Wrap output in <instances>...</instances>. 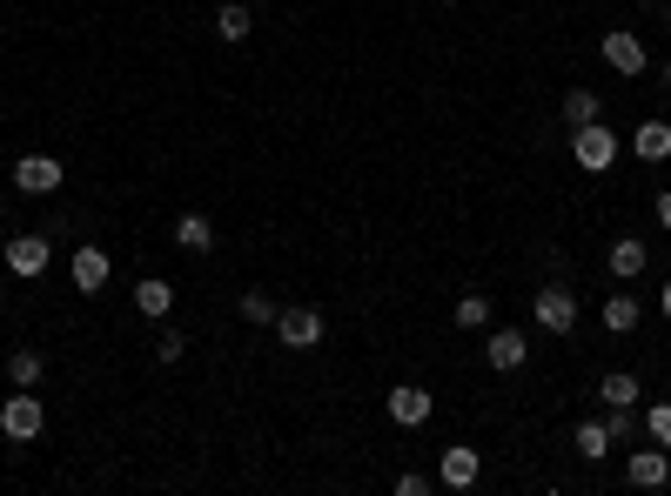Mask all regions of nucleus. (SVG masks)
Instances as JSON below:
<instances>
[{
  "label": "nucleus",
  "mask_w": 671,
  "mask_h": 496,
  "mask_svg": "<svg viewBox=\"0 0 671 496\" xmlns=\"http://www.w3.org/2000/svg\"><path fill=\"white\" fill-rule=\"evenodd\" d=\"M598 396H605V409H618V402H638V376H625V369H611Z\"/></svg>",
  "instance_id": "nucleus-21"
},
{
  "label": "nucleus",
  "mask_w": 671,
  "mask_h": 496,
  "mask_svg": "<svg viewBox=\"0 0 671 496\" xmlns=\"http://www.w3.org/2000/svg\"><path fill=\"white\" fill-rule=\"evenodd\" d=\"M248 28H256V14H248L242 0H222V14H215V34H222V41H248Z\"/></svg>",
  "instance_id": "nucleus-18"
},
{
  "label": "nucleus",
  "mask_w": 671,
  "mask_h": 496,
  "mask_svg": "<svg viewBox=\"0 0 671 496\" xmlns=\"http://www.w3.org/2000/svg\"><path fill=\"white\" fill-rule=\"evenodd\" d=\"M658 228H671V195H658Z\"/></svg>",
  "instance_id": "nucleus-29"
},
{
  "label": "nucleus",
  "mask_w": 671,
  "mask_h": 496,
  "mask_svg": "<svg viewBox=\"0 0 671 496\" xmlns=\"http://www.w3.org/2000/svg\"><path fill=\"white\" fill-rule=\"evenodd\" d=\"M605 430H611V443L638 436V417H631V402H618V409H611V423H605Z\"/></svg>",
  "instance_id": "nucleus-25"
},
{
  "label": "nucleus",
  "mask_w": 671,
  "mask_h": 496,
  "mask_svg": "<svg viewBox=\"0 0 671 496\" xmlns=\"http://www.w3.org/2000/svg\"><path fill=\"white\" fill-rule=\"evenodd\" d=\"M477 476H483V456L477 450H464V443L444 450V476H437L444 489H477Z\"/></svg>",
  "instance_id": "nucleus-10"
},
{
  "label": "nucleus",
  "mask_w": 671,
  "mask_h": 496,
  "mask_svg": "<svg viewBox=\"0 0 671 496\" xmlns=\"http://www.w3.org/2000/svg\"><path fill=\"white\" fill-rule=\"evenodd\" d=\"M175 241L189 248V256H209V248H215V228H209V215H182V222H175Z\"/></svg>",
  "instance_id": "nucleus-16"
},
{
  "label": "nucleus",
  "mask_w": 671,
  "mask_h": 496,
  "mask_svg": "<svg viewBox=\"0 0 671 496\" xmlns=\"http://www.w3.org/2000/svg\"><path fill=\"white\" fill-rule=\"evenodd\" d=\"M631 154H638V161H664V154H671V121H645V128L631 134Z\"/></svg>",
  "instance_id": "nucleus-14"
},
{
  "label": "nucleus",
  "mask_w": 671,
  "mask_h": 496,
  "mask_svg": "<svg viewBox=\"0 0 671 496\" xmlns=\"http://www.w3.org/2000/svg\"><path fill=\"white\" fill-rule=\"evenodd\" d=\"M645 262H651V248H645L638 235L611 241V276H618V282H638V276H645Z\"/></svg>",
  "instance_id": "nucleus-11"
},
{
  "label": "nucleus",
  "mask_w": 671,
  "mask_h": 496,
  "mask_svg": "<svg viewBox=\"0 0 671 496\" xmlns=\"http://www.w3.org/2000/svg\"><path fill=\"white\" fill-rule=\"evenodd\" d=\"M242 322H276V295L248 289V295H242Z\"/></svg>",
  "instance_id": "nucleus-24"
},
{
  "label": "nucleus",
  "mask_w": 671,
  "mask_h": 496,
  "mask_svg": "<svg viewBox=\"0 0 671 496\" xmlns=\"http://www.w3.org/2000/svg\"><path fill=\"white\" fill-rule=\"evenodd\" d=\"M658 309H664V315H671V282H664V289H658Z\"/></svg>",
  "instance_id": "nucleus-30"
},
{
  "label": "nucleus",
  "mask_w": 671,
  "mask_h": 496,
  "mask_svg": "<svg viewBox=\"0 0 671 496\" xmlns=\"http://www.w3.org/2000/svg\"><path fill=\"white\" fill-rule=\"evenodd\" d=\"M47 262H54V241H47V235H14V241H8V269H14V276L34 282Z\"/></svg>",
  "instance_id": "nucleus-7"
},
{
  "label": "nucleus",
  "mask_w": 671,
  "mask_h": 496,
  "mask_svg": "<svg viewBox=\"0 0 671 496\" xmlns=\"http://www.w3.org/2000/svg\"><path fill=\"white\" fill-rule=\"evenodd\" d=\"M531 315L551 328V336H571V328H577V295L571 289H537L531 295Z\"/></svg>",
  "instance_id": "nucleus-3"
},
{
  "label": "nucleus",
  "mask_w": 671,
  "mask_h": 496,
  "mask_svg": "<svg viewBox=\"0 0 671 496\" xmlns=\"http://www.w3.org/2000/svg\"><path fill=\"white\" fill-rule=\"evenodd\" d=\"M457 328H490V302L483 295H464L457 302Z\"/></svg>",
  "instance_id": "nucleus-23"
},
{
  "label": "nucleus",
  "mask_w": 671,
  "mask_h": 496,
  "mask_svg": "<svg viewBox=\"0 0 671 496\" xmlns=\"http://www.w3.org/2000/svg\"><path fill=\"white\" fill-rule=\"evenodd\" d=\"M611 450V430L605 423H577V456H605Z\"/></svg>",
  "instance_id": "nucleus-22"
},
{
  "label": "nucleus",
  "mask_w": 671,
  "mask_h": 496,
  "mask_svg": "<svg viewBox=\"0 0 671 496\" xmlns=\"http://www.w3.org/2000/svg\"><path fill=\"white\" fill-rule=\"evenodd\" d=\"M390 423H396V430H424V423H430V389L396 382V389H390Z\"/></svg>",
  "instance_id": "nucleus-6"
},
{
  "label": "nucleus",
  "mask_w": 671,
  "mask_h": 496,
  "mask_svg": "<svg viewBox=\"0 0 671 496\" xmlns=\"http://www.w3.org/2000/svg\"><path fill=\"white\" fill-rule=\"evenodd\" d=\"M61 182H67V175H61L54 154H21V161H14V188H21V195H54Z\"/></svg>",
  "instance_id": "nucleus-4"
},
{
  "label": "nucleus",
  "mask_w": 671,
  "mask_h": 496,
  "mask_svg": "<svg viewBox=\"0 0 671 496\" xmlns=\"http://www.w3.org/2000/svg\"><path fill=\"white\" fill-rule=\"evenodd\" d=\"M625 483H638V489H664V483H671V456H664V443H658V450H631Z\"/></svg>",
  "instance_id": "nucleus-8"
},
{
  "label": "nucleus",
  "mask_w": 671,
  "mask_h": 496,
  "mask_svg": "<svg viewBox=\"0 0 671 496\" xmlns=\"http://www.w3.org/2000/svg\"><path fill=\"white\" fill-rule=\"evenodd\" d=\"M67 276H74V289H81V295H102V289H108V256H102V248H74Z\"/></svg>",
  "instance_id": "nucleus-9"
},
{
  "label": "nucleus",
  "mask_w": 671,
  "mask_h": 496,
  "mask_svg": "<svg viewBox=\"0 0 671 496\" xmlns=\"http://www.w3.org/2000/svg\"><path fill=\"white\" fill-rule=\"evenodd\" d=\"M182 349H189V343L175 336V328H168V336H155V356H161V363H182Z\"/></svg>",
  "instance_id": "nucleus-28"
},
{
  "label": "nucleus",
  "mask_w": 671,
  "mask_h": 496,
  "mask_svg": "<svg viewBox=\"0 0 671 496\" xmlns=\"http://www.w3.org/2000/svg\"><path fill=\"white\" fill-rule=\"evenodd\" d=\"M605 61L618 67V74H645V47H638V34H605Z\"/></svg>",
  "instance_id": "nucleus-13"
},
{
  "label": "nucleus",
  "mask_w": 671,
  "mask_h": 496,
  "mask_svg": "<svg viewBox=\"0 0 671 496\" xmlns=\"http://www.w3.org/2000/svg\"><path fill=\"white\" fill-rule=\"evenodd\" d=\"M564 121H571V128H592V121H598V95H592V88H571V95H564Z\"/></svg>",
  "instance_id": "nucleus-19"
},
{
  "label": "nucleus",
  "mask_w": 671,
  "mask_h": 496,
  "mask_svg": "<svg viewBox=\"0 0 671 496\" xmlns=\"http://www.w3.org/2000/svg\"><path fill=\"white\" fill-rule=\"evenodd\" d=\"M41 423H47V409H41L34 389H14L8 402H0V436H8V443H34Z\"/></svg>",
  "instance_id": "nucleus-1"
},
{
  "label": "nucleus",
  "mask_w": 671,
  "mask_h": 496,
  "mask_svg": "<svg viewBox=\"0 0 671 496\" xmlns=\"http://www.w3.org/2000/svg\"><path fill=\"white\" fill-rule=\"evenodd\" d=\"M664 88H671V61H664Z\"/></svg>",
  "instance_id": "nucleus-31"
},
{
  "label": "nucleus",
  "mask_w": 671,
  "mask_h": 496,
  "mask_svg": "<svg viewBox=\"0 0 671 496\" xmlns=\"http://www.w3.org/2000/svg\"><path fill=\"white\" fill-rule=\"evenodd\" d=\"M483 356H490V369H518V363L531 356V343L518 336V328H497V336L483 343Z\"/></svg>",
  "instance_id": "nucleus-12"
},
{
  "label": "nucleus",
  "mask_w": 671,
  "mask_h": 496,
  "mask_svg": "<svg viewBox=\"0 0 671 496\" xmlns=\"http://www.w3.org/2000/svg\"><path fill=\"white\" fill-rule=\"evenodd\" d=\"M135 309H141V315H155V322H161V315H168V309H175V289H168V282H161V276H148V282H141V289H135Z\"/></svg>",
  "instance_id": "nucleus-17"
},
{
  "label": "nucleus",
  "mask_w": 671,
  "mask_h": 496,
  "mask_svg": "<svg viewBox=\"0 0 671 496\" xmlns=\"http://www.w3.org/2000/svg\"><path fill=\"white\" fill-rule=\"evenodd\" d=\"M645 430H651V443H664V450H671V402H658V409H651V423H645Z\"/></svg>",
  "instance_id": "nucleus-26"
},
{
  "label": "nucleus",
  "mask_w": 671,
  "mask_h": 496,
  "mask_svg": "<svg viewBox=\"0 0 671 496\" xmlns=\"http://www.w3.org/2000/svg\"><path fill=\"white\" fill-rule=\"evenodd\" d=\"M8 382H14V389H34V382H41V356H34V349H14V356H8Z\"/></svg>",
  "instance_id": "nucleus-20"
},
{
  "label": "nucleus",
  "mask_w": 671,
  "mask_h": 496,
  "mask_svg": "<svg viewBox=\"0 0 671 496\" xmlns=\"http://www.w3.org/2000/svg\"><path fill=\"white\" fill-rule=\"evenodd\" d=\"M276 336H283V349H316L322 343V309H276Z\"/></svg>",
  "instance_id": "nucleus-5"
},
{
  "label": "nucleus",
  "mask_w": 671,
  "mask_h": 496,
  "mask_svg": "<svg viewBox=\"0 0 671 496\" xmlns=\"http://www.w3.org/2000/svg\"><path fill=\"white\" fill-rule=\"evenodd\" d=\"M430 489H437V483H430V476H416V470L396 476V496H430Z\"/></svg>",
  "instance_id": "nucleus-27"
},
{
  "label": "nucleus",
  "mask_w": 671,
  "mask_h": 496,
  "mask_svg": "<svg viewBox=\"0 0 671 496\" xmlns=\"http://www.w3.org/2000/svg\"><path fill=\"white\" fill-rule=\"evenodd\" d=\"M571 154H577V169H584V175H611V161H618V134L592 121V128H577V134H571Z\"/></svg>",
  "instance_id": "nucleus-2"
},
{
  "label": "nucleus",
  "mask_w": 671,
  "mask_h": 496,
  "mask_svg": "<svg viewBox=\"0 0 671 496\" xmlns=\"http://www.w3.org/2000/svg\"><path fill=\"white\" fill-rule=\"evenodd\" d=\"M645 322V309H638V295H605V328L611 336H631V328Z\"/></svg>",
  "instance_id": "nucleus-15"
}]
</instances>
